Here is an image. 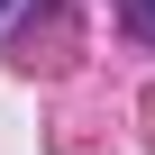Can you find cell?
<instances>
[{
  "mask_svg": "<svg viewBox=\"0 0 155 155\" xmlns=\"http://www.w3.org/2000/svg\"><path fill=\"white\" fill-rule=\"evenodd\" d=\"M128 28H137V37H155V0H128Z\"/></svg>",
  "mask_w": 155,
  "mask_h": 155,
  "instance_id": "obj_1",
  "label": "cell"
}]
</instances>
